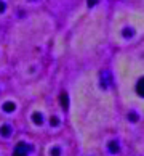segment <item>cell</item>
Wrapping results in <instances>:
<instances>
[{
    "mask_svg": "<svg viewBox=\"0 0 144 156\" xmlns=\"http://www.w3.org/2000/svg\"><path fill=\"white\" fill-rule=\"evenodd\" d=\"M29 151H31V147H29L27 143L21 142V143H18V145H16V148H15V156H26Z\"/></svg>",
    "mask_w": 144,
    "mask_h": 156,
    "instance_id": "obj_1",
    "label": "cell"
},
{
    "mask_svg": "<svg viewBox=\"0 0 144 156\" xmlns=\"http://www.w3.org/2000/svg\"><path fill=\"white\" fill-rule=\"evenodd\" d=\"M109 82H111V76H109V73H107V71H104V73L101 74V85L106 89Z\"/></svg>",
    "mask_w": 144,
    "mask_h": 156,
    "instance_id": "obj_2",
    "label": "cell"
},
{
    "mask_svg": "<svg viewBox=\"0 0 144 156\" xmlns=\"http://www.w3.org/2000/svg\"><path fill=\"white\" fill-rule=\"evenodd\" d=\"M11 132H13V129H11V126H8V124L2 126V129H0V134H2L3 137H10Z\"/></svg>",
    "mask_w": 144,
    "mask_h": 156,
    "instance_id": "obj_3",
    "label": "cell"
},
{
    "mask_svg": "<svg viewBox=\"0 0 144 156\" xmlns=\"http://www.w3.org/2000/svg\"><path fill=\"white\" fill-rule=\"evenodd\" d=\"M109 151H111V153H119L120 151L119 143L117 142H111V143H109Z\"/></svg>",
    "mask_w": 144,
    "mask_h": 156,
    "instance_id": "obj_4",
    "label": "cell"
},
{
    "mask_svg": "<svg viewBox=\"0 0 144 156\" xmlns=\"http://www.w3.org/2000/svg\"><path fill=\"white\" fill-rule=\"evenodd\" d=\"M136 89H138V94H139L141 97H144V77L139 79V82H138Z\"/></svg>",
    "mask_w": 144,
    "mask_h": 156,
    "instance_id": "obj_5",
    "label": "cell"
},
{
    "mask_svg": "<svg viewBox=\"0 0 144 156\" xmlns=\"http://www.w3.org/2000/svg\"><path fill=\"white\" fill-rule=\"evenodd\" d=\"M3 111H7V113H11V111H15V103H11V101H7V103H3Z\"/></svg>",
    "mask_w": 144,
    "mask_h": 156,
    "instance_id": "obj_6",
    "label": "cell"
},
{
    "mask_svg": "<svg viewBox=\"0 0 144 156\" xmlns=\"http://www.w3.org/2000/svg\"><path fill=\"white\" fill-rule=\"evenodd\" d=\"M133 34H135V31L131 29V27H126V29H123V37H126V39L133 37Z\"/></svg>",
    "mask_w": 144,
    "mask_h": 156,
    "instance_id": "obj_7",
    "label": "cell"
},
{
    "mask_svg": "<svg viewBox=\"0 0 144 156\" xmlns=\"http://www.w3.org/2000/svg\"><path fill=\"white\" fill-rule=\"evenodd\" d=\"M32 119H34V122H35V124H39V126L43 122V118H42V114H34V118H32Z\"/></svg>",
    "mask_w": 144,
    "mask_h": 156,
    "instance_id": "obj_8",
    "label": "cell"
},
{
    "mask_svg": "<svg viewBox=\"0 0 144 156\" xmlns=\"http://www.w3.org/2000/svg\"><path fill=\"white\" fill-rule=\"evenodd\" d=\"M61 106L62 108H67V95L66 94L61 95Z\"/></svg>",
    "mask_w": 144,
    "mask_h": 156,
    "instance_id": "obj_9",
    "label": "cell"
},
{
    "mask_svg": "<svg viewBox=\"0 0 144 156\" xmlns=\"http://www.w3.org/2000/svg\"><path fill=\"white\" fill-rule=\"evenodd\" d=\"M128 119L131 121V122H136V121H138V119H139V118H138V116H136V113H133V111H131V113L128 114Z\"/></svg>",
    "mask_w": 144,
    "mask_h": 156,
    "instance_id": "obj_10",
    "label": "cell"
},
{
    "mask_svg": "<svg viewBox=\"0 0 144 156\" xmlns=\"http://www.w3.org/2000/svg\"><path fill=\"white\" fill-rule=\"evenodd\" d=\"M51 154H53V156H59V154H61V150L56 147V148H53V150H51Z\"/></svg>",
    "mask_w": 144,
    "mask_h": 156,
    "instance_id": "obj_11",
    "label": "cell"
},
{
    "mask_svg": "<svg viewBox=\"0 0 144 156\" xmlns=\"http://www.w3.org/2000/svg\"><path fill=\"white\" fill-rule=\"evenodd\" d=\"M50 124H51V126H58V118H55V116H53V118L50 119Z\"/></svg>",
    "mask_w": 144,
    "mask_h": 156,
    "instance_id": "obj_12",
    "label": "cell"
},
{
    "mask_svg": "<svg viewBox=\"0 0 144 156\" xmlns=\"http://www.w3.org/2000/svg\"><path fill=\"white\" fill-rule=\"evenodd\" d=\"M5 8H7V7H5V2H0V13H3Z\"/></svg>",
    "mask_w": 144,
    "mask_h": 156,
    "instance_id": "obj_13",
    "label": "cell"
},
{
    "mask_svg": "<svg viewBox=\"0 0 144 156\" xmlns=\"http://www.w3.org/2000/svg\"><path fill=\"white\" fill-rule=\"evenodd\" d=\"M98 0H88V7H93V5H96Z\"/></svg>",
    "mask_w": 144,
    "mask_h": 156,
    "instance_id": "obj_14",
    "label": "cell"
}]
</instances>
